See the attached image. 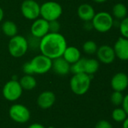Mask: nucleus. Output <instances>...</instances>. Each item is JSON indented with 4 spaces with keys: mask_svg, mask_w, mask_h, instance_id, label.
Returning a JSON list of instances; mask_svg holds the SVG:
<instances>
[{
    "mask_svg": "<svg viewBox=\"0 0 128 128\" xmlns=\"http://www.w3.org/2000/svg\"><path fill=\"white\" fill-rule=\"evenodd\" d=\"M66 47V40L59 32H48L40 39L38 45L41 53L52 60L62 57Z\"/></svg>",
    "mask_w": 128,
    "mask_h": 128,
    "instance_id": "f257e3e1",
    "label": "nucleus"
},
{
    "mask_svg": "<svg viewBox=\"0 0 128 128\" xmlns=\"http://www.w3.org/2000/svg\"><path fill=\"white\" fill-rule=\"evenodd\" d=\"M91 83V76L85 74H73L70 80L69 86L72 92L76 95H84L85 94L90 87Z\"/></svg>",
    "mask_w": 128,
    "mask_h": 128,
    "instance_id": "f03ea898",
    "label": "nucleus"
},
{
    "mask_svg": "<svg viewBox=\"0 0 128 128\" xmlns=\"http://www.w3.org/2000/svg\"><path fill=\"white\" fill-rule=\"evenodd\" d=\"M8 49L11 56L14 58H20L26 53L29 49L28 40L23 35L16 34L11 38Z\"/></svg>",
    "mask_w": 128,
    "mask_h": 128,
    "instance_id": "7ed1b4c3",
    "label": "nucleus"
},
{
    "mask_svg": "<svg viewBox=\"0 0 128 128\" xmlns=\"http://www.w3.org/2000/svg\"><path fill=\"white\" fill-rule=\"evenodd\" d=\"M93 28L100 33H106L111 30L114 26L112 16L106 11H100L95 14L91 20Z\"/></svg>",
    "mask_w": 128,
    "mask_h": 128,
    "instance_id": "20e7f679",
    "label": "nucleus"
},
{
    "mask_svg": "<svg viewBox=\"0 0 128 128\" xmlns=\"http://www.w3.org/2000/svg\"><path fill=\"white\" fill-rule=\"evenodd\" d=\"M63 14V8L57 2L49 1L40 5V16L50 22L58 20Z\"/></svg>",
    "mask_w": 128,
    "mask_h": 128,
    "instance_id": "39448f33",
    "label": "nucleus"
},
{
    "mask_svg": "<svg viewBox=\"0 0 128 128\" xmlns=\"http://www.w3.org/2000/svg\"><path fill=\"white\" fill-rule=\"evenodd\" d=\"M23 93V88L18 80H11L7 82L2 88L3 97L8 101L18 100Z\"/></svg>",
    "mask_w": 128,
    "mask_h": 128,
    "instance_id": "423d86ee",
    "label": "nucleus"
},
{
    "mask_svg": "<svg viewBox=\"0 0 128 128\" xmlns=\"http://www.w3.org/2000/svg\"><path fill=\"white\" fill-rule=\"evenodd\" d=\"M33 74H44L48 73L51 70L52 67V59L50 58L40 54L35 56L29 62Z\"/></svg>",
    "mask_w": 128,
    "mask_h": 128,
    "instance_id": "0eeeda50",
    "label": "nucleus"
},
{
    "mask_svg": "<svg viewBox=\"0 0 128 128\" xmlns=\"http://www.w3.org/2000/svg\"><path fill=\"white\" fill-rule=\"evenodd\" d=\"M8 114L14 122L19 124H24L27 122L31 116L29 109L24 105L20 104L12 105L9 109Z\"/></svg>",
    "mask_w": 128,
    "mask_h": 128,
    "instance_id": "6e6552de",
    "label": "nucleus"
},
{
    "mask_svg": "<svg viewBox=\"0 0 128 128\" xmlns=\"http://www.w3.org/2000/svg\"><path fill=\"white\" fill-rule=\"evenodd\" d=\"M20 10L26 20H35L40 16V4L35 0H24L21 4Z\"/></svg>",
    "mask_w": 128,
    "mask_h": 128,
    "instance_id": "1a4fd4ad",
    "label": "nucleus"
},
{
    "mask_svg": "<svg viewBox=\"0 0 128 128\" xmlns=\"http://www.w3.org/2000/svg\"><path fill=\"white\" fill-rule=\"evenodd\" d=\"M30 31L33 37L41 39L49 32V22L43 18H37L33 20Z\"/></svg>",
    "mask_w": 128,
    "mask_h": 128,
    "instance_id": "9d476101",
    "label": "nucleus"
},
{
    "mask_svg": "<svg viewBox=\"0 0 128 128\" xmlns=\"http://www.w3.org/2000/svg\"><path fill=\"white\" fill-rule=\"evenodd\" d=\"M96 54L98 61L105 64H112L116 58L113 47L109 45H102L98 47Z\"/></svg>",
    "mask_w": 128,
    "mask_h": 128,
    "instance_id": "9b49d317",
    "label": "nucleus"
},
{
    "mask_svg": "<svg viewBox=\"0 0 128 128\" xmlns=\"http://www.w3.org/2000/svg\"><path fill=\"white\" fill-rule=\"evenodd\" d=\"M115 56L121 61H128V39L120 37L113 46Z\"/></svg>",
    "mask_w": 128,
    "mask_h": 128,
    "instance_id": "f8f14e48",
    "label": "nucleus"
},
{
    "mask_svg": "<svg viewBox=\"0 0 128 128\" xmlns=\"http://www.w3.org/2000/svg\"><path fill=\"white\" fill-rule=\"evenodd\" d=\"M111 87L114 91L124 92L128 87V76L123 73L119 72L115 74L111 80Z\"/></svg>",
    "mask_w": 128,
    "mask_h": 128,
    "instance_id": "ddd939ff",
    "label": "nucleus"
},
{
    "mask_svg": "<svg viewBox=\"0 0 128 128\" xmlns=\"http://www.w3.org/2000/svg\"><path fill=\"white\" fill-rule=\"evenodd\" d=\"M56 101V96L53 92L45 91L41 92L37 98L38 106L44 110L51 108Z\"/></svg>",
    "mask_w": 128,
    "mask_h": 128,
    "instance_id": "4468645a",
    "label": "nucleus"
},
{
    "mask_svg": "<svg viewBox=\"0 0 128 128\" xmlns=\"http://www.w3.org/2000/svg\"><path fill=\"white\" fill-rule=\"evenodd\" d=\"M51 69L57 75L65 76L70 72V64L63 57H59L52 60Z\"/></svg>",
    "mask_w": 128,
    "mask_h": 128,
    "instance_id": "2eb2a0df",
    "label": "nucleus"
},
{
    "mask_svg": "<svg viewBox=\"0 0 128 128\" xmlns=\"http://www.w3.org/2000/svg\"><path fill=\"white\" fill-rule=\"evenodd\" d=\"M77 14L78 17L84 22H91L96 13L93 6L90 4L84 3L78 8Z\"/></svg>",
    "mask_w": 128,
    "mask_h": 128,
    "instance_id": "dca6fc26",
    "label": "nucleus"
},
{
    "mask_svg": "<svg viewBox=\"0 0 128 128\" xmlns=\"http://www.w3.org/2000/svg\"><path fill=\"white\" fill-rule=\"evenodd\" d=\"M62 57L70 64L76 62L78 60H79L81 58L80 50L77 47L73 46H67V47L64 50Z\"/></svg>",
    "mask_w": 128,
    "mask_h": 128,
    "instance_id": "f3484780",
    "label": "nucleus"
},
{
    "mask_svg": "<svg viewBox=\"0 0 128 128\" xmlns=\"http://www.w3.org/2000/svg\"><path fill=\"white\" fill-rule=\"evenodd\" d=\"M19 82L23 88V90H32L36 87L37 81L35 78L32 75H27L25 74L23 76L20 78Z\"/></svg>",
    "mask_w": 128,
    "mask_h": 128,
    "instance_id": "a211bd4d",
    "label": "nucleus"
},
{
    "mask_svg": "<svg viewBox=\"0 0 128 128\" xmlns=\"http://www.w3.org/2000/svg\"><path fill=\"white\" fill-rule=\"evenodd\" d=\"M1 28L3 34L9 38H12L17 34V26L13 21L8 20L4 22Z\"/></svg>",
    "mask_w": 128,
    "mask_h": 128,
    "instance_id": "6ab92c4d",
    "label": "nucleus"
},
{
    "mask_svg": "<svg viewBox=\"0 0 128 128\" xmlns=\"http://www.w3.org/2000/svg\"><path fill=\"white\" fill-rule=\"evenodd\" d=\"M100 68V62L95 58H86L84 64V73L92 76L97 72Z\"/></svg>",
    "mask_w": 128,
    "mask_h": 128,
    "instance_id": "aec40b11",
    "label": "nucleus"
},
{
    "mask_svg": "<svg viewBox=\"0 0 128 128\" xmlns=\"http://www.w3.org/2000/svg\"><path fill=\"white\" fill-rule=\"evenodd\" d=\"M112 14L117 20H123L127 15V8L123 3H116L112 8Z\"/></svg>",
    "mask_w": 128,
    "mask_h": 128,
    "instance_id": "412c9836",
    "label": "nucleus"
},
{
    "mask_svg": "<svg viewBox=\"0 0 128 128\" xmlns=\"http://www.w3.org/2000/svg\"><path fill=\"white\" fill-rule=\"evenodd\" d=\"M86 58H81L79 60H78L76 62L70 64V72H72L73 74H81L84 73V64H85Z\"/></svg>",
    "mask_w": 128,
    "mask_h": 128,
    "instance_id": "4be33fe9",
    "label": "nucleus"
},
{
    "mask_svg": "<svg viewBox=\"0 0 128 128\" xmlns=\"http://www.w3.org/2000/svg\"><path fill=\"white\" fill-rule=\"evenodd\" d=\"M127 116L126 112L123 110V108L119 106L115 108L112 113V119L116 122H123Z\"/></svg>",
    "mask_w": 128,
    "mask_h": 128,
    "instance_id": "5701e85b",
    "label": "nucleus"
},
{
    "mask_svg": "<svg viewBox=\"0 0 128 128\" xmlns=\"http://www.w3.org/2000/svg\"><path fill=\"white\" fill-rule=\"evenodd\" d=\"M83 51L88 55H94L97 52L98 46L94 40H87L82 46Z\"/></svg>",
    "mask_w": 128,
    "mask_h": 128,
    "instance_id": "b1692460",
    "label": "nucleus"
},
{
    "mask_svg": "<svg viewBox=\"0 0 128 128\" xmlns=\"http://www.w3.org/2000/svg\"><path fill=\"white\" fill-rule=\"evenodd\" d=\"M124 94H122V92H116L114 91L112 92V94L110 96V100L111 103L115 106H121L122 103H123V100H124Z\"/></svg>",
    "mask_w": 128,
    "mask_h": 128,
    "instance_id": "393cba45",
    "label": "nucleus"
},
{
    "mask_svg": "<svg viewBox=\"0 0 128 128\" xmlns=\"http://www.w3.org/2000/svg\"><path fill=\"white\" fill-rule=\"evenodd\" d=\"M119 30L121 36L128 39V16L121 20L119 24Z\"/></svg>",
    "mask_w": 128,
    "mask_h": 128,
    "instance_id": "a878e982",
    "label": "nucleus"
},
{
    "mask_svg": "<svg viewBox=\"0 0 128 128\" xmlns=\"http://www.w3.org/2000/svg\"><path fill=\"white\" fill-rule=\"evenodd\" d=\"M60 29V24L57 20L49 22V32H59Z\"/></svg>",
    "mask_w": 128,
    "mask_h": 128,
    "instance_id": "bb28decb",
    "label": "nucleus"
},
{
    "mask_svg": "<svg viewBox=\"0 0 128 128\" xmlns=\"http://www.w3.org/2000/svg\"><path fill=\"white\" fill-rule=\"evenodd\" d=\"M95 128H113V126L106 120H100L96 124Z\"/></svg>",
    "mask_w": 128,
    "mask_h": 128,
    "instance_id": "cd10ccee",
    "label": "nucleus"
},
{
    "mask_svg": "<svg viewBox=\"0 0 128 128\" xmlns=\"http://www.w3.org/2000/svg\"><path fill=\"white\" fill-rule=\"evenodd\" d=\"M23 73H24L25 74H27V75H32V74H34L29 62H26V63L23 65Z\"/></svg>",
    "mask_w": 128,
    "mask_h": 128,
    "instance_id": "c85d7f7f",
    "label": "nucleus"
},
{
    "mask_svg": "<svg viewBox=\"0 0 128 128\" xmlns=\"http://www.w3.org/2000/svg\"><path fill=\"white\" fill-rule=\"evenodd\" d=\"M121 106H122L123 110L126 112L127 115L128 116V94L124 97V100H123V103Z\"/></svg>",
    "mask_w": 128,
    "mask_h": 128,
    "instance_id": "c756f323",
    "label": "nucleus"
},
{
    "mask_svg": "<svg viewBox=\"0 0 128 128\" xmlns=\"http://www.w3.org/2000/svg\"><path fill=\"white\" fill-rule=\"evenodd\" d=\"M28 128H45V126H43L42 124H39V123H33L32 124H30Z\"/></svg>",
    "mask_w": 128,
    "mask_h": 128,
    "instance_id": "7c9ffc66",
    "label": "nucleus"
},
{
    "mask_svg": "<svg viewBox=\"0 0 128 128\" xmlns=\"http://www.w3.org/2000/svg\"><path fill=\"white\" fill-rule=\"evenodd\" d=\"M122 128H128V116L122 122Z\"/></svg>",
    "mask_w": 128,
    "mask_h": 128,
    "instance_id": "2f4dec72",
    "label": "nucleus"
},
{
    "mask_svg": "<svg viewBox=\"0 0 128 128\" xmlns=\"http://www.w3.org/2000/svg\"><path fill=\"white\" fill-rule=\"evenodd\" d=\"M3 17H4V11H3L2 8L0 7V22L2 21V20H3Z\"/></svg>",
    "mask_w": 128,
    "mask_h": 128,
    "instance_id": "473e14b6",
    "label": "nucleus"
},
{
    "mask_svg": "<svg viewBox=\"0 0 128 128\" xmlns=\"http://www.w3.org/2000/svg\"><path fill=\"white\" fill-rule=\"evenodd\" d=\"M94 2H96V3H100V4H101V3H104V2H106L107 0H93Z\"/></svg>",
    "mask_w": 128,
    "mask_h": 128,
    "instance_id": "72a5a7b5",
    "label": "nucleus"
},
{
    "mask_svg": "<svg viewBox=\"0 0 128 128\" xmlns=\"http://www.w3.org/2000/svg\"><path fill=\"white\" fill-rule=\"evenodd\" d=\"M53 128V127H50V128Z\"/></svg>",
    "mask_w": 128,
    "mask_h": 128,
    "instance_id": "f704fd0d",
    "label": "nucleus"
},
{
    "mask_svg": "<svg viewBox=\"0 0 128 128\" xmlns=\"http://www.w3.org/2000/svg\"></svg>",
    "mask_w": 128,
    "mask_h": 128,
    "instance_id": "c9c22d12",
    "label": "nucleus"
}]
</instances>
